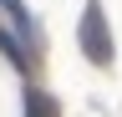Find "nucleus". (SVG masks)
I'll list each match as a JSON object with an SVG mask.
<instances>
[{"label":"nucleus","instance_id":"nucleus-1","mask_svg":"<svg viewBox=\"0 0 122 117\" xmlns=\"http://www.w3.org/2000/svg\"><path fill=\"white\" fill-rule=\"evenodd\" d=\"M81 51H86L92 66L112 61V31H107V15H102L97 0H86V10H81Z\"/></svg>","mask_w":122,"mask_h":117},{"label":"nucleus","instance_id":"nucleus-2","mask_svg":"<svg viewBox=\"0 0 122 117\" xmlns=\"http://www.w3.org/2000/svg\"><path fill=\"white\" fill-rule=\"evenodd\" d=\"M25 117H61V107H56V97H51V92L30 86V92H25Z\"/></svg>","mask_w":122,"mask_h":117}]
</instances>
